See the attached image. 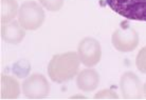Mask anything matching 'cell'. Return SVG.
Instances as JSON below:
<instances>
[{
	"mask_svg": "<svg viewBox=\"0 0 146 100\" xmlns=\"http://www.w3.org/2000/svg\"><path fill=\"white\" fill-rule=\"evenodd\" d=\"M105 3L129 20L146 21V0H104Z\"/></svg>",
	"mask_w": 146,
	"mask_h": 100,
	"instance_id": "cell-2",
	"label": "cell"
},
{
	"mask_svg": "<svg viewBox=\"0 0 146 100\" xmlns=\"http://www.w3.org/2000/svg\"><path fill=\"white\" fill-rule=\"evenodd\" d=\"M120 89L126 100H140L143 98V84L133 72H126L120 79Z\"/></svg>",
	"mask_w": 146,
	"mask_h": 100,
	"instance_id": "cell-7",
	"label": "cell"
},
{
	"mask_svg": "<svg viewBox=\"0 0 146 100\" xmlns=\"http://www.w3.org/2000/svg\"><path fill=\"white\" fill-rule=\"evenodd\" d=\"M0 81H1V92H0L1 99L18 98L20 88H19V82L17 81V79L9 75H2Z\"/></svg>",
	"mask_w": 146,
	"mask_h": 100,
	"instance_id": "cell-10",
	"label": "cell"
},
{
	"mask_svg": "<svg viewBox=\"0 0 146 100\" xmlns=\"http://www.w3.org/2000/svg\"><path fill=\"white\" fill-rule=\"evenodd\" d=\"M77 54L80 59V62L85 66L92 68L98 64L102 58L101 44L94 38L86 37L78 44Z\"/></svg>",
	"mask_w": 146,
	"mask_h": 100,
	"instance_id": "cell-6",
	"label": "cell"
},
{
	"mask_svg": "<svg viewBox=\"0 0 146 100\" xmlns=\"http://www.w3.org/2000/svg\"><path fill=\"white\" fill-rule=\"evenodd\" d=\"M19 12L16 0H1L0 1V20L1 24L11 22Z\"/></svg>",
	"mask_w": 146,
	"mask_h": 100,
	"instance_id": "cell-11",
	"label": "cell"
},
{
	"mask_svg": "<svg viewBox=\"0 0 146 100\" xmlns=\"http://www.w3.org/2000/svg\"><path fill=\"white\" fill-rule=\"evenodd\" d=\"M96 100H117L119 96L114 91L111 89H102L99 93H96L93 97Z\"/></svg>",
	"mask_w": 146,
	"mask_h": 100,
	"instance_id": "cell-14",
	"label": "cell"
},
{
	"mask_svg": "<svg viewBox=\"0 0 146 100\" xmlns=\"http://www.w3.org/2000/svg\"><path fill=\"white\" fill-rule=\"evenodd\" d=\"M26 36V29L22 28L19 21H11L1 24V37L7 43L18 44Z\"/></svg>",
	"mask_w": 146,
	"mask_h": 100,
	"instance_id": "cell-8",
	"label": "cell"
},
{
	"mask_svg": "<svg viewBox=\"0 0 146 100\" xmlns=\"http://www.w3.org/2000/svg\"><path fill=\"white\" fill-rule=\"evenodd\" d=\"M80 59L75 52L57 54L52 57L48 65V75L56 83L67 82L75 76L80 70Z\"/></svg>",
	"mask_w": 146,
	"mask_h": 100,
	"instance_id": "cell-1",
	"label": "cell"
},
{
	"mask_svg": "<svg viewBox=\"0 0 146 100\" xmlns=\"http://www.w3.org/2000/svg\"><path fill=\"white\" fill-rule=\"evenodd\" d=\"M135 65L141 73L146 74V47H142L135 59Z\"/></svg>",
	"mask_w": 146,
	"mask_h": 100,
	"instance_id": "cell-13",
	"label": "cell"
},
{
	"mask_svg": "<svg viewBox=\"0 0 146 100\" xmlns=\"http://www.w3.org/2000/svg\"><path fill=\"white\" fill-rule=\"evenodd\" d=\"M143 89H144V95H145V97H146V83L143 86Z\"/></svg>",
	"mask_w": 146,
	"mask_h": 100,
	"instance_id": "cell-15",
	"label": "cell"
},
{
	"mask_svg": "<svg viewBox=\"0 0 146 100\" xmlns=\"http://www.w3.org/2000/svg\"><path fill=\"white\" fill-rule=\"evenodd\" d=\"M44 12L42 7L35 1H26L20 5L18 12V21L23 29L35 31L39 29L44 21Z\"/></svg>",
	"mask_w": 146,
	"mask_h": 100,
	"instance_id": "cell-3",
	"label": "cell"
},
{
	"mask_svg": "<svg viewBox=\"0 0 146 100\" xmlns=\"http://www.w3.org/2000/svg\"><path fill=\"white\" fill-rule=\"evenodd\" d=\"M41 5L48 11L57 12L64 5V0H39Z\"/></svg>",
	"mask_w": 146,
	"mask_h": 100,
	"instance_id": "cell-12",
	"label": "cell"
},
{
	"mask_svg": "<svg viewBox=\"0 0 146 100\" xmlns=\"http://www.w3.org/2000/svg\"><path fill=\"white\" fill-rule=\"evenodd\" d=\"M22 93L28 99H44L50 93V84L41 74H32L22 82Z\"/></svg>",
	"mask_w": 146,
	"mask_h": 100,
	"instance_id": "cell-5",
	"label": "cell"
},
{
	"mask_svg": "<svg viewBox=\"0 0 146 100\" xmlns=\"http://www.w3.org/2000/svg\"><path fill=\"white\" fill-rule=\"evenodd\" d=\"M100 83V75L93 68H85L76 77V86L80 91H94Z\"/></svg>",
	"mask_w": 146,
	"mask_h": 100,
	"instance_id": "cell-9",
	"label": "cell"
},
{
	"mask_svg": "<svg viewBox=\"0 0 146 100\" xmlns=\"http://www.w3.org/2000/svg\"><path fill=\"white\" fill-rule=\"evenodd\" d=\"M139 34L129 26L127 21H123L121 26L114 31L111 36V42L115 50L122 53L132 52L139 44Z\"/></svg>",
	"mask_w": 146,
	"mask_h": 100,
	"instance_id": "cell-4",
	"label": "cell"
}]
</instances>
